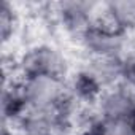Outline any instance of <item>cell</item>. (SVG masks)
I'll list each match as a JSON object with an SVG mask.
<instances>
[{
	"instance_id": "5b68a950",
	"label": "cell",
	"mask_w": 135,
	"mask_h": 135,
	"mask_svg": "<svg viewBox=\"0 0 135 135\" xmlns=\"http://www.w3.org/2000/svg\"><path fill=\"white\" fill-rule=\"evenodd\" d=\"M67 86H69L70 95L80 103L95 105L103 92V89L94 81V78L83 69H76L69 75Z\"/></svg>"
},
{
	"instance_id": "8992f818",
	"label": "cell",
	"mask_w": 135,
	"mask_h": 135,
	"mask_svg": "<svg viewBox=\"0 0 135 135\" xmlns=\"http://www.w3.org/2000/svg\"><path fill=\"white\" fill-rule=\"evenodd\" d=\"M22 15L18 10L16 3L3 0L0 5V41L2 46L19 45V32L22 26ZM22 48V46H21Z\"/></svg>"
},
{
	"instance_id": "ba28073f",
	"label": "cell",
	"mask_w": 135,
	"mask_h": 135,
	"mask_svg": "<svg viewBox=\"0 0 135 135\" xmlns=\"http://www.w3.org/2000/svg\"><path fill=\"white\" fill-rule=\"evenodd\" d=\"M92 130L95 135H135V122L132 119L99 118Z\"/></svg>"
},
{
	"instance_id": "3957f363",
	"label": "cell",
	"mask_w": 135,
	"mask_h": 135,
	"mask_svg": "<svg viewBox=\"0 0 135 135\" xmlns=\"http://www.w3.org/2000/svg\"><path fill=\"white\" fill-rule=\"evenodd\" d=\"M95 108L100 118L133 119L135 116V84L122 80L118 86L105 89Z\"/></svg>"
},
{
	"instance_id": "9c48e42d",
	"label": "cell",
	"mask_w": 135,
	"mask_h": 135,
	"mask_svg": "<svg viewBox=\"0 0 135 135\" xmlns=\"http://www.w3.org/2000/svg\"><path fill=\"white\" fill-rule=\"evenodd\" d=\"M126 64V73H124V80L130 81L132 84H135V56L124 59Z\"/></svg>"
},
{
	"instance_id": "52a82bcc",
	"label": "cell",
	"mask_w": 135,
	"mask_h": 135,
	"mask_svg": "<svg viewBox=\"0 0 135 135\" xmlns=\"http://www.w3.org/2000/svg\"><path fill=\"white\" fill-rule=\"evenodd\" d=\"M107 10L108 16L121 32H135V0H111L107 2Z\"/></svg>"
},
{
	"instance_id": "6da1fadb",
	"label": "cell",
	"mask_w": 135,
	"mask_h": 135,
	"mask_svg": "<svg viewBox=\"0 0 135 135\" xmlns=\"http://www.w3.org/2000/svg\"><path fill=\"white\" fill-rule=\"evenodd\" d=\"M21 88L29 111L64 113L72 102L67 80L57 76H29L21 78ZM65 119V118H64Z\"/></svg>"
},
{
	"instance_id": "277c9868",
	"label": "cell",
	"mask_w": 135,
	"mask_h": 135,
	"mask_svg": "<svg viewBox=\"0 0 135 135\" xmlns=\"http://www.w3.org/2000/svg\"><path fill=\"white\" fill-rule=\"evenodd\" d=\"M88 72L94 81L105 91L118 86L124 80L126 64L122 56H102V57H88V60L80 67Z\"/></svg>"
},
{
	"instance_id": "7a4b0ae2",
	"label": "cell",
	"mask_w": 135,
	"mask_h": 135,
	"mask_svg": "<svg viewBox=\"0 0 135 135\" xmlns=\"http://www.w3.org/2000/svg\"><path fill=\"white\" fill-rule=\"evenodd\" d=\"M73 72L69 57L57 43L22 49L19 56V76H57L67 80Z\"/></svg>"
}]
</instances>
